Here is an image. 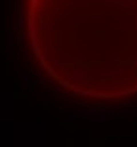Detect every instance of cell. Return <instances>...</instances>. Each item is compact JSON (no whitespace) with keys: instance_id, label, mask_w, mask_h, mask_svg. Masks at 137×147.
Segmentation results:
<instances>
[{"instance_id":"6da1fadb","label":"cell","mask_w":137,"mask_h":147,"mask_svg":"<svg viewBox=\"0 0 137 147\" xmlns=\"http://www.w3.org/2000/svg\"><path fill=\"white\" fill-rule=\"evenodd\" d=\"M25 33L33 61L61 92L137 98V0H27Z\"/></svg>"}]
</instances>
